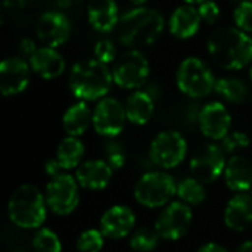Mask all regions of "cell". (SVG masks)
<instances>
[{"mask_svg": "<svg viewBox=\"0 0 252 252\" xmlns=\"http://www.w3.org/2000/svg\"><path fill=\"white\" fill-rule=\"evenodd\" d=\"M213 61L223 69L238 71L252 61V37L236 27L214 30L207 43Z\"/></svg>", "mask_w": 252, "mask_h": 252, "instance_id": "1", "label": "cell"}, {"mask_svg": "<svg viewBox=\"0 0 252 252\" xmlns=\"http://www.w3.org/2000/svg\"><path fill=\"white\" fill-rule=\"evenodd\" d=\"M164 27V16L157 9L137 6L120 16L118 40L128 49L140 50L152 46L161 37Z\"/></svg>", "mask_w": 252, "mask_h": 252, "instance_id": "2", "label": "cell"}, {"mask_svg": "<svg viewBox=\"0 0 252 252\" xmlns=\"http://www.w3.org/2000/svg\"><path fill=\"white\" fill-rule=\"evenodd\" d=\"M68 81L74 96L84 102L106 97L114 84L112 71L96 58L75 62L69 71Z\"/></svg>", "mask_w": 252, "mask_h": 252, "instance_id": "3", "label": "cell"}, {"mask_svg": "<svg viewBox=\"0 0 252 252\" xmlns=\"http://www.w3.org/2000/svg\"><path fill=\"white\" fill-rule=\"evenodd\" d=\"M46 198L35 186L22 185L7 202V216L21 229H41L46 221Z\"/></svg>", "mask_w": 252, "mask_h": 252, "instance_id": "4", "label": "cell"}, {"mask_svg": "<svg viewBox=\"0 0 252 252\" xmlns=\"http://www.w3.org/2000/svg\"><path fill=\"white\" fill-rule=\"evenodd\" d=\"M176 81L183 94L199 99L208 96L214 90L217 80L202 59L189 56L180 62L176 72Z\"/></svg>", "mask_w": 252, "mask_h": 252, "instance_id": "5", "label": "cell"}, {"mask_svg": "<svg viewBox=\"0 0 252 252\" xmlns=\"http://www.w3.org/2000/svg\"><path fill=\"white\" fill-rule=\"evenodd\" d=\"M177 195L174 177L165 171H151L143 174L134 186V199L146 208L167 205Z\"/></svg>", "mask_w": 252, "mask_h": 252, "instance_id": "6", "label": "cell"}, {"mask_svg": "<svg viewBox=\"0 0 252 252\" xmlns=\"http://www.w3.org/2000/svg\"><path fill=\"white\" fill-rule=\"evenodd\" d=\"M114 83L124 90H139L149 77V62L137 49H128L120 55L112 66Z\"/></svg>", "mask_w": 252, "mask_h": 252, "instance_id": "7", "label": "cell"}, {"mask_svg": "<svg viewBox=\"0 0 252 252\" xmlns=\"http://www.w3.org/2000/svg\"><path fill=\"white\" fill-rule=\"evenodd\" d=\"M80 185L71 174L62 173L53 177L46 188V202L56 216H69L80 202Z\"/></svg>", "mask_w": 252, "mask_h": 252, "instance_id": "8", "label": "cell"}, {"mask_svg": "<svg viewBox=\"0 0 252 252\" xmlns=\"http://www.w3.org/2000/svg\"><path fill=\"white\" fill-rule=\"evenodd\" d=\"M188 152L186 139L174 130L161 131L151 143L149 157L152 162L162 168L170 170L183 162Z\"/></svg>", "mask_w": 252, "mask_h": 252, "instance_id": "9", "label": "cell"}, {"mask_svg": "<svg viewBox=\"0 0 252 252\" xmlns=\"http://www.w3.org/2000/svg\"><path fill=\"white\" fill-rule=\"evenodd\" d=\"M224 154L223 148L216 143H205L199 146L190 159L192 177L204 185L216 182L224 173L227 164Z\"/></svg>", "mask_w": 252, "mask_h": 252, "instance_id": "10", "label": "cell"}, {"mask_svg": "<svg viewBox=\"0 0 252 252\" xmlns=\"http://www.w3.org/2000/svg\"><path fill=\"white\" fill-rule=\"evenodd\" d=\"M192 210L188 204L176 201L168 204L155 221V230L161 239L179 241L190 229L192 224Z\"/></svg>", "mask_w": 252, "mask_h": 252, "instance_id": "11", "label": "cell"}, {"mask_svg": "<svg viewBox=\"0 0 252 252\" xmlns=\"http://www.w3.org/2000/svg\"><path fill=\"white\" fill-rule=\"evenodd\" d=\"M127 121L124 105L115 97H103L93 111V127L103 137H117Z\"/></svg>", "mask_w": 252, "mask_h": 252, "instance_id": "12", "label": "cell"}, {"mask_svg": "<svg viewBox=\"0 0 252 252\" xmlns=\"http://www.w3.org/2000/svg\"><path fill=\"white\" fill-rule=\"evenodd\" d=\"M35 35L43 46L58 49L69 40L71 22L62 12H44L37 19Z\"/></svg>", "mask_w": 252, "mask_h": 252, "instance_id": "13", "label": "cell"}, {"mask_svg": "<svg viewBox=\"0 0 252 252\" xmlns=\"http://www.w3.org/2000/svg\"><path fill=\"white\" fill-rule=\"evenodd\" d=\"M31 66L22 56L6 58L0 63V92L3 96H16L22 93L31 77Z\"/></svg>", "mask_w": 252, "mask_h": 252, "instance_id": "14", "label": "cell"}, {"mask_svg": "<svg viewBox=\"0 0 252 252\" xmlns=\"http://www.w3.org/2000/svg\"><path fill=\"white\" fill-rule=\"evenodd\" d=\"M198 123L205 137L221 142L230 133L232 117L221 102H210L201 109Z\"/></svg>", "mask_w": 252, "mask_h": 252, "instance_id": "15", "label": "cell"}, {"mask_svg": "<svg viewBox=\"0 0 252 252\" xmlns=\"http://www.w3.org/2000/svg\"><path fill=\"white\" fill-rule=\"evenodd\" d=\"M136 226V216L126 205L108 208L100 219V232L108 239H123L128 236Z\"/></svg>", "mask_w": 252, "mask_h": 252, "instance_id": "16", "label": "cell"}, {"mask_svg": "<svg viewBox=\"0 0 252 252\" xmlns=\"http://www.w3.org/2000/svg\"><path fill=\"white\" fill-rule=\"evenodd\" d=\"M31 69L43 80H55L63 74L66 62L58 49L41 46L28 59Z\"/></svg>", "mask_w": 252, "mask_h": 252, "instance_id": "17", "label": "cell"}, {"mask_svg": "<svg viewBox=\"0 0 252 252\" xmlns=\"http://www.w3.org/2000/svg\"><path fill=\"white\" fill-rule=\"evenodd\" d=\"M114 170L103 159H90L83 162L75 170V179L78 185L89 190H102L105 189L111 179Z\"/></svg>", "mask_w": 252, "mask_h": 252, "instance_id": "18", "label": "cell"}, {"mask_svg": "<svg viewBox=\"0 0 252 252\" xmlns=\"http://www.w3.org/2000/svg\"><path fill=\"white\" fill-rule=\"evenodd\" d=\"M201 21L202 19L199 16L198 7L185 3L176 7L174 12L171 13L168 19V30L174 37L180 40H186L193 37L199 31Z\"/></svg>", "mask_w": 252, "mask_h": 252, "instance_id": "19", "label": "cell"}, {"mask_svg": "<svg viewBox=\"0 0 252 252\" xmlns=\"http://www.w3.org/2000/svg\"><path fill=\"white\" fill-rule=\"evenodd\" d=\"M87 18L90 25L99 32H111L117 28L120 15L115 0H89Z\"/></svg>", "mask_w": 252, "mask_h": 252, "instance_id": "20", "label": "cell"}, {"mask_svg": "<svg viewBox=\"0 0 252 252\" xmlns=\"http://www.w3.org/2000/svg\"><path fill=\"white\" fill-rule=\"evenodd\" d=\"M224 223L230 230L244 232L252 224V193H236L224 210Z\"/></svg>", "mask_w": 252, "mask_h": 252, "instance_id": "21", "label": "cell"}, {"mask_svg": "<svg viewBox=\"0 0 252 252\" xmlns=\"http://www.w3.org/2000/svg\"><path fill=\"white\" fill-rule=\"evenodd\" d=\"M224 180L230 190L244 193L252 189V164L244 157H232L224 168Z\"/></svg>", "mask_w": 252, "mask_h": 252, "instance_id": "22", "label": "cell"}, {"mask_svg": "<svg viewBox=\"0 0 252 252\" xmlns=\"http://www.w3.org/2000/svg\"><path fill=\"white\" fill-rule=\"evenodd\" d=\"M126 115L127 121H130L134 126H145L151 121L154 111H155V102L151 93L145 90H134L126 100Z\"/></svg>", "mask_w": 252, "mask_h": 252, "instance_id": "23", "label": "cell"}, {"mask_svg": "<svg viewBox=\"0 0 252 252\" xmlns=\"http://www.w3.org/2000/svg\"><path fill=\"white\" fill-rule=\"evenodd\" d=\"M93 124V112L89 105L81 100L69 106L62 117V127L68 136L80 137Z\"/></svg>", "mask_w": 252, "mask_h": 252, "instance_id": "24", "label": "cell"}, {"mask_svg": "<svg viewBox=\"0 0 252 252\" xmlns=\"http://www.w3.org/2000/svg\"><path fill=\"white\" fill-rule=\"evenodd\" d=\"M84 157V145L78 137L66 136L56 148V159L63 170H74L81 165Z\"/></svg>", "mask_w": 252, "mask_h": 252, "instance_id": "25", "label": "cell"}, {"mask_svg": "<svg viewBox=\"0 0 252 252\" xmlns=\"http://www.w3.org/2000/svg\"><path fill=\"white\" fill-rule=\"evenodd\" d=\"M214 90L230 103H244L248 97V87L241 78L223 77L216 81Z\"/></svg>", "mask_w": 252, "mask_h": 252, "instance_id": "26", "label": "cell"}, {"mask_svg": "<svg viewBox=\"0 0 252 252\" xmlns=\"http://www.w3.org/2000/svg\"><path fill=\"white\" fill-rule=\"evenodd\" d=\"M177 196L182 202L188 205H199L205 201L207 192L204 183H201L195 177H188L177 185Z\"/></svg>", "mask_w": 252, "mask_h": 252, "instance_id": "27", "label": "cell"}, {"mask_svg": "<svg viewBox=\"0 0 252 252\" xmlns=\"http://www.w3.org/2000/svg\"><path fill=\"white\" fill-rule=\"evenodd\" d=\"M159 239L161 238L155 227H140L133 233L130 239V247L136 252H152L157 250Z\"/></svg>", "mask_w": 252, "mask_h": 252, "instance_id": "28", "label": "cell"}, {"mask_svg": "<svg viewBox=\"0 0 252 252\" xmlns=\"http://www.w3.org/2000/svg\"><path fill=\"white\" fill-rule=\"evenodd\" d=\"M32 247L35 252H62V242L59 236L47 227H41L35 232Z\"/></svg>", "mask_w": 252, "mask_h": 252, "instance_id": "29", "label": "cell"}, {"mask_svg": "<svg viewBox=\"0 0 252 252\" xmlns=\"http://www.w3.org/2000/svg\"><path fill=\"white\" fill-rule=\"evenodd\" d=\"M103 233L96 229L84 230L77 239V251L78 252H100L103 248Z\"/></svg>", "mask_w": 252, "mask_h": 252, "instance_id": "30", "label": "cell"}, {"mask_svg": "<svg viewBox=\"0 0 252 252\" xmlns=\"http://www.w3.org/2000/svg\"><path fill=\"white\" fill-rule=\"evenodd\" d=\"M233 21L236 28L244 32H252V0L239 1L233 10Z\"/></svg>", "mask_w": 252, "mask_h": 252, "instance_id": "31", "label": "cell"}, {"mask_svg": "<svg viewBox=\"0 0 252 252\" xmlns=\"http://www.w3.org/2000/svg\"><path fill=\"white\" fill-rule=\"evenodd\" d=\"M250 143H251V140H250V137H248L247 133H244V131H232V133H229L221 140L220 146L223 148L224 152L233 154L236 151H241V149L248 148Z\"/></svg>", "mask_w": 252, "mask_h": 252, "instance_id": "32", "label": "cell"}, {"mask_svg": "<svg viewBox=\"0 0 252 252\" xmlns=\"http://www.w3.org/2000/svg\"><path fill=\"white\" fill-rule=\"evenodd\" d=\"M94 58L102 63H114L117 59V46L109 38H102L94 44Z\"/></svg>", "mask_w": 252, "mask_h": 252, "instance_id": "33", "label": "cell"}, {"mask_svg": "<svg viewBox=\"0 0 252 252\" xmlns=\"http://www.w3.org/2000/svg\"><path fill=\"white\" fill-rule=\"evenodd\" d=\"M105 154H106V162L112 170H121L126 162V155L120 145L117 143H109L105 146Z\"/></svg>", "mask_w": 252, "mask_h": 252, "instance_id": "34", "label": "cell"}, {"mask_svg": "<svg viewBox=\"0 0 252 252\" xmlns=\"http://www.w3.org/2000/svg\"><path fill=\"white\" fill-rule=\"evenodd\" d=\"M199 16L207 24H214L220 18V7L214 0H205L204 3L198 4Z\"/></svg>", "mask_w": 252, "mask_h": 252, "instance_id": "35", "label": "cell"}, {"mask_svg": "<svg viewBox=\"0 0 252 252\" xmlns=\"http://www.w3.org/2000/svg\"><path fill=\"white\" fill-rule=\"evenodd\" d=\"M37 49H38V47L35 46V43H34L31 38H24V40H21V43H19V50H21V53H22L25 58H28V59L35 53Z\"/></svg>", "mask_w": 252, "mask_h": 252, "instance_id": "36", "label": "cell"}, {"mask_svg": "<svg viewBox=\"0 0 252 252\" xmlns=\"http://www.w3.org/2000/svg\"><path fill=\"white\" fill-rule=\"evenodd\" d=\"M62 170H63V168L61 167V164L58 162V159H56V158L49 159V161L46 162V165H44V171H46V174H49L52 179H53V177H56V176H59V174H62V173H61Z\"/></svg>", "mask_w": 252, "mask_h": 252, "instance_id": "37", "label": "cell"}, {"mask_svg": "<svg viewBox=\"0 0 252 252\" xmlns=\"http://www.w3.org/2000/svg\"><path fill=\"white\" fill-rule=\"evenodd\" d=\"M198 252H229L224 247H221V245H219V244H216V242H210V244H205V245H202Z\"/></svg>", "mask_w": 252, "mask_h": 252, "instance_id": "38", "label": "cell"}, {"mask_svg": "<svg viewBox=\"0 0 252 252\" xmlns=\"http://www.w3.org/2000/svg\"><path fill=\"white\" fill-rule=\"evenodd\" d=\"M52 1H55L56 4H59L62 7H69V6H74L78 0H52Z\"/></svg>", "mask_w": 252, "mask_h": 252, "instance_id": "39", "label": "cell"}, {"mask_svg": "<svg viewBox=\"0 0 252 252\" xmlns=\"http://www.w3.org/2000/svg\"><path fill=\"white\" fill-rule=\"evenodd\" d=\"M236 252H252V241H247L244 242Z\"/></svg>", "mask_w": 252, "mask_h": 252, "instance_id": "40", "label": "cell"}, {"mask_svg": "<svg viewBox=\"0 0 252 252\" xmlns=\"http://www.w3.org/2000/svg\"><path fill=\"white\" fill-rule=\"evenodd\" d=\"M128 1H130V3H133V4L137 7V6H143L148 0H128Z\"/></svg>", "mask_w": 252, "mask_h": 252, "instance_id": "41", "label": "cell"}, {"mask_svg": "<svg viewBox=\"0 0 252 252\" xmlns=\"http://www.w3.org/2000/svg\"><path fill=\"white\" fill-rule=\"evenodd\" d=\"M186 4H201V3H204L205 0H183Z\"/></svg>", "mask_w": 252, "mask_h": 252, "instance_id": "42", "label": "cell"}, {"mask_svg": "<svg viewBox=\"0 0 252 252\" xmlns=\"http://www.w3.org/2000/svg\"><path fill=\"white\" fill-rule=\"evenodd\" d=\"M250 78L252 80V66H251V69H250Z\"/></svg>", "mask_w": 252, "mask_h": 252, "instance_id": "43", "label": "cell"}, {"mask_svg": "<svg viewBox=\"0 0 252 252\" xmlns=\"http://www.w3.org/2000/svg\"><path fill=\"white\" fill-rule=\"evenodd\" d=\"M239 1H244V0H239Z\"/></svg>", "mask_w": 252, "mask_h": 252, "instance_id": "44", "label": "cell"}, {"mask_svg": "<svg viewBox=\"0 0 252 252\" xmlns=\"http://www.w3.org/2000/svg\"><path fill=\"white\" fill-rule=\"evenodd\" d=\"M16 252H22V251H16Z\"/></svg>", "mask_w": 252, "mask_h": 252, "instance_id": "45", "label": "cell"}]
</instances>
